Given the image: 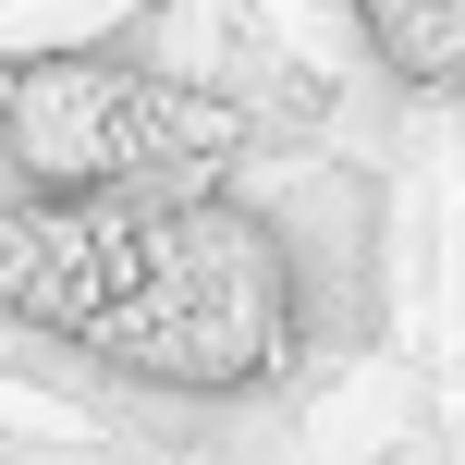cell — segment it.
I'll list each match as a JSON object with an SVG mask.
<instances>
[{
    "label": "cell",
    "mask_w": 465,
    "mask_h": 465,
    "mask_svg": "<svg viewBox=\"0 0 465 465\" xmlns=\"http://www.w3.org/2000/svg\"><path fill=\"white\" fill-rule=\"evenodd\" d=\"M355 25L404 86H465V0H355Z\"/></svg>",
    "instance_id": "cell-3"
},
{
    "label": "cell",
    "mask_w": 465,
    "mask_h": 465,
    "mask_svg": "<svg viewBox=\"0 0 465 465\" xmlns=\"http://www.w3.org/2000/svg\"><path fill=\"white\" fill-rule=\"evenodd\" d=\"M0 319L86 343L160 392H245L294 355V257L221 184L147 196H13L0 209Z\"/></svg>",
    "instance_id": "cell-1"
},
{
    "label": "cell",
    "mask_w": 465,
    "mask_h": 465,
    "mask_svg": "<svg viewBox=\"0 0 465 465\" xmlns=\"http://www.w3.org/2000/svg\"><path fill=\"white\" fill-rule=\"evenodd\" d=\"M245 111L123 62V49H62V62L0 74V147L37 196H147V184H209Z\"/></svg>",
    "instance_id": "cell-2"
}]
</instances>
